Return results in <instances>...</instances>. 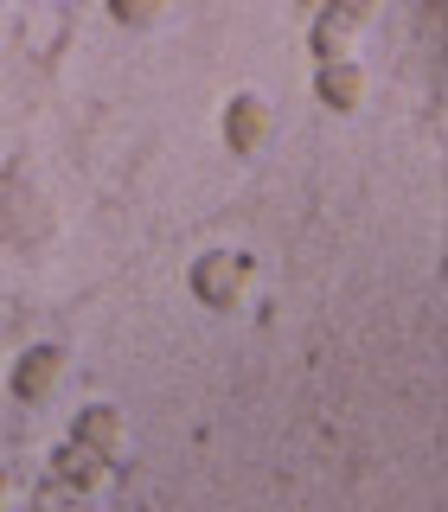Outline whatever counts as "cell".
<instances>
[{
	"label": "cell",
	"instance_id": "obj_4",
	"mask_svg": "<svg viewBox=\"0 0 448 512\" xmlns=\"http://www.w3.org/2000/svg\"><path fill=\"white\" fill-rule=\"evenodd\" d=\"M58 378H64V352L45 340V346H26L20 359H13V372H7V391L20 397V404H45V397L58 391Z\"/></svg>",
	"mask_w": 448,
	"mask_h": 512
},
{
	"label": "cell",
	"instance_id": "obj_1",
	"mask_svg": "<svg viewBox=\"0 0 448 512\" xmlns=\"http://www.w3.org/2000/svg\"><path fill=\"white\" fill-rule=\"evenodd\" d=\"M250 282H256V263H250L244 250H205L199 263L186 269L192 301H199V308H212V314H231L237 301L250 295Z\"/></svg>",
	"mask_w": 448,
	"mask_h": 512
},
{
	"label": "cell",
	"instance_id": "obj_7",
	"mask_svg": "<svg viewBox=\"0 0 448 512\" xmlns=\"http://www.w3.org/2000/svg\"><path fill=\"white\" fill-rule=\"evenodd\" d=\"M359 32H365V26H352V20H340V13L320 7L314 26H308V52H314V64H320V58H352V52H359Z\"/></svg>",
	"mask_w": 448,
	"mask_h": 512
},
{
	"label": "cell",
	"instance_id": "obj_6",
	"mask_svg": "<svg viewBox=\"0 0 448 512\" xmlns=\"http://www.w3.org/2000/svg\"><path fill=\"white\" fill-rule=\"evenodd\" d=\"M103 474H109V461L96 455V448H84L77 436H64L52 448V480H58L64 493H96V487H103Z\"/></svg>",
	"mask_w": 448,
	"mask_h": 512
},
{
	"label": "cell",
	"instance_id": "obj_5",
	"mask_svg": "<svg viewBox=\"0 0 448 512\" xmlns=\"http://www.w3.org/2000/svg\"><path fill=\"white\" fill-rule=\"evenodd\" d=\"M71 436L84 442V448H96L103 461H122L128 455V416L116 404H84V410L71 416Z\"/></svg>",
	"mask_w": 448,
	"mask_h": 512
},
{
	"label": "cell",
	"instance_id": "obj_3",
	"mask_svg": "<svg viewBox=\"0 0 448 512\" xmlns=\"http://www.w3.org/2000/svg\"><path fill=\"white\" fill-rule=\"evenodd\" d=\"M365 90H372V77H365L359 52H352V58H320V71H314L320 109H333V116H352V109L365 103Z\"/></svg>",
	"mask_w": 448,
	"mask_h": 512
},
{
	"label": "cell",
	"instance_id": "obj_10",
	"mask_svg": "<svg viewBox=\"0 0 448 512\" xmlns=\"http://www.w3.org/2000/svg\"><path fill=\"white\" fill-rule=\"evenodd\" d=\"M7 506H20V480L0 468V512H7Z\"/></svg>",
	"mask_w": 448,
	"mask_h": 512
},
{
	"label": "cell",
	"instance_id": "obj_9",
	"mask_svg": "<svg viewBox=\"0 0 448 512\" xmlns=\"http://www.w3.org/2000/svg\"><path fill=\"white\" fill-rule=\"evenodd\" d=\"M327 13H340V20H352V26H372L384 13V0H327Z\"/></svg>",
	"mask_w": 448,
	"mask_h": 512
},
{
	"label": "cell",
	"instance_id": "obj_8",
	"mask_svg": "<svg viewBox=\"0 0 448 512\" xmlns=\"http://www.w3.org/2000/svg\"><path fill=\"white\" fill-rule=\"evenodd\" d=\"M109 7V20L116 26H128V32H148L160 13H167V0H103Z\"/></svg>",
	"mask_w": 448,
	"mask_h": 512
},
{
	"label": "cell",
	"instance_id": "obj_2",
	"mask_svg": "<svg viewBox=\"0 0 448 512\" xmlns=\"http://www.w3.org/2000/svg\"><path fill=\"white\" fill-rule=\"evenodd\" d=\"M224 148L231 154H263L269 135H276V109H269L263 90H237L231 103H224V122H218Z\"/></svg>",
	"mask_w": 448,
	"mask_h": 512
}]
</instances>
